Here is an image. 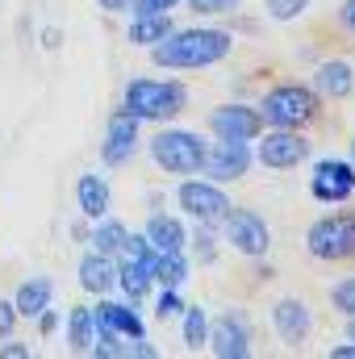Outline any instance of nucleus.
Wrapping results in <instances>:
<instances>
[{"mask_svg": "<svg viewBox=\"0 0 355 359\" xmlns=\"http://www.w3.org/2000/svg\"><path fill=\"white\" fill-rule=\"evenodd\" d=\"M234 38L226 29H209V25H196V29H172L163 42L151 46V59L159 67H176V72H192V67H213L230 55Z\"/></svg>", "mask_w": 355, "mask_h": 359, "instance_id": "f257e3e1", "label": "nucleus"}, {"mask_svg": "<svg viewBox=\"0 0 355 359\" xmlns=\"http://www.w3.org/2000/svg\"><path fill=\"white\" fill-rule=\"evenodd\" d=\"M184 104H188V88L176 84V80H151V76H142V80L126 84V109L138 121H168V117L184 113Z\"/></svg>", "mask_w": 355, "mask_h": 359, "instance_id": "f03ea898", "label": "nucleus"}, {"mask_svg": "<svg viewBox=\"0 0 355 359\" xmlns=\"http://www.w3.org/2000/svg\"><path fill=\"white\" fill-rule=\"evenodd\" d=\"M318 104H322V96L309 84H276L260 100V117L280 130H305L318 117Z\"/></svg>", "mask_w": 355, "mask_h": 359, "instance_id": "7ed1b4c3", "label": "nucleus"}, {"mask_svg": "<svg viewBox=\"0 0 355 359\" xmlns=\"http://www.w3.org/2000/svg\"><path fill=\"white\" fill-rule=\"evenodd\" d=\"M151 159L172 176H196L205 168V138L192 130H159L151 138Z\"/></svg>", "mask_w": 355, "mask_h": 359, "instance_id": "20e7f679", "label": "nucleus"}, {"mask_svg": "<svg viewBox=\"0 0 355 359\" xmlns=\"http://www.w3.org/2000/svg\"><path fill=\"white\" fill-rule=\"evenodd\" d=\"M305 251L322 264H339V259H351L355 255V209L347 213H330V217H318L305 234Z\"/></svg>", "mask_w": 355, "mask_h": 359, "instance_id": "39448f33", "label": "nucleus"}, {"mask_svg": "<svg viewBox=\"0 0 355 359\" xmlns=\"http://www.w3.org/2000/svg\"><path fill=\"white\" fill-rule=\"evenodd\" d=\"M222 234L239 255H251V259L267 255V247H272V230H267V222L255 209H234L230 205L226 217H222Z\"/></svg>", "mask_w": 355, "mask_h": 359, "instance_id": "423d86ee", "label": "nucleus"}, {"mask_svg": "<svg viewBox=\"0 0 355 359\" xmlns=\"http://www.w3.org/2000/svg\"><path fill=\"white\" fill-rule=\"evenodd\" d=\"M176 201L196 226H213V222H222L226 209H230V196H226L213 180H184L180 192H176Z\"/></svg>", "mask_w": 355, "mask_h": 359, "instance_id": "0eeeda50", "label": "nucleus"}, {"mask_svg": "<svg viewBox=\"0 0 355 359\" xmlns=\"http://www.w3.org/2000/svg\"><path fill=\"white\" fill-rule=\"evenodd\" d=\"M138 151V117L121 104L109 113V126H105V142H100V159L105 168H126Z\"/></svg>", "mask_w": 355, "mask_h": 359, "instance_id": "6e6552de", "label": "nucleus"}, {"mask_svg": "<svg viewBox=\"0 0 355 359\" xmlns=\"http://www.w3.org/2000/svg\"><path fill=\"white\" fill-rule=\"evenodd\" d=\"M205 343L217 359H247L251 355V326H247V318L239 309H226L222 318L209 322Z\"/></svg>", "mask_w": 355, "mask_h": 359, "instance_id": "1a4fd4ad", "label": "nucleus"}, {"mask_svg": "<svg viewBox=\"0 0 355 359\" xmlns=\"http://www.w3.org/2000/svg\"><path fill=\"white\" fill-rule=\"evenodd\" d=\"M255 159H260L264 168H272V172H288V168H297V163L309 159V138H305L301 130H280V126H272V134H264Z\"/></svg>", "mask_w": 355, "mask_h": 359, "instance_id": "9d476101", "label": "nucleus"}, {"mask_svg": "<svg viewBox=\"0 0 355 359\" xmlns=\"http://www.w3.org/2000/svg\"><path fill=\"white\" fill-rule=\"evenodd\" d=\"M309 192H314V201H322V205H343V201H351L355 163H347V159H322V163H314Z\"/></svg>", "mask_w": 355, "mask_h": 359, "instance_id": "9b49d317", "label": "nucleus"}, {"mask_svg": "<svg viewBox=\"0 0 355 359\" xmlns=\"http://www.w3.org/2000/svg\"><path fill=\"white\" fill-rule=\"evenodd\" d=\"M251 168V147L247 142H234V138H217L213 147H205V176L213 184H230V180H243Z\"/></svg>", "mask_w": 355, "mask_h": 359, "instance_id": "f8f14e48", "label": "nucleus"}, {"mask_svg": "<svg viewBox=\"0 0 355 359\" xmlns=\"http://www.w3.org/2000/svg\"><path fill=\"white\" fill-rule=\"evenodd\" d=\"M209 130H213L217 138L251 142V138L264 134V117H260V109H251V104H222V109L209 113Z\"/></svg>", "mask_w": 355, "mask_h": 359, "instance_id": "ddd939ff", "label": "nucleus"}, {"mask_svg": "<svg viewBox=\"0 0 355 359\" xmlns=\"http://www.w3.org/2000/svg\"><path fill=\"white\" fill-rule=\"evenodd\" d=\"M272 326H276L280 343H288V347L305 343V339H309V330H314L309 305H305V301H297V297H284V301H276V309H272Z\"/></svg>", "mask_w": 355, "mask_h": 359, "instance_id": "4468645a", "label": "nucleus"}, {"mask_svg": "<svg viewBox=\"0 0 355 359\" xmlns=\"http://www.w3.org/2000/svg\"><path fill=\"white\" fill-rule=\"evenodd\" d=\"M92 318H96V326H109V330H117L121 339H142V334H147V326H142V318H138L134 301H130V305L100 301V305L92 309Z\"/></svg>", "mask_w": 355, "mask_h": 359, "instance_id": "2eb2a0df", "label": "nucleus"}, {"mask_svg": "<svg viewBox=\"0 0 355 359\" xmlns=\"http://www.w3.org/2000/svg\"><path fill=\"white\" fill-rule=\"evenodd\" d=\"M314 92L318 96H330V100H347L355 92V67L343 59H330L314 72Z\"/></svg>", "mask_w": 355, "mask_h": 359, "instance_id": "dca6fc26", "label": "nucleus"}, {"mask_svg": "<svg viewBox=\"0 0 355 359\" xmlns=\"http://www.w3.org/2000/svg\"><path fill=\"white\" fill-rule=\"evenodd\" d=\"M80 288L84 292H96V297H105L109 288H117V264H113V255L88 251L80 259Z\"/></svg>", "mask_w": 355, "mask_h": 359, "instance_id": "f3484780", "label": "nucleus"}, {"mask_svg": "<svg viewBox=\"0 0 355 359\" xmlns=\"http://www.w3.org/2000/svg\"><path fill=\"white\" fill-rule=\"evenodd\" d=\"M147 243L163 255V251H184V243H188V230L180 226V217H168V213H155L151 222H147Z\"/></svg>", "mask_w": 355, "mask_h": 359, "instance_id": "a211bd4d", "label": "nucleus"}, {"mask_svg": "<svg viewBox=\"0 0 355 359\" xmlns=\"http://www.w3.org/2000/svg\"><path fill=\"white\" fill-rule=\"evenodd\" d=\"M51 297H55V284H51L46 276H29V280L17 288V297H13L17 318H38V313L51 305Z\"/></svg>", "mask_w": 355, "mask_h": 359, "instance_id": "6ab92c4d", "label": "nucleus"}, {"mask_svg": "<svg viewBox=\"0 0 355 359\" xmlns=\"http://www.w3.org/2000/svg\"><path fill=\"white\" fill-rule=\"evenodd\" d=\"M76 201H80V213L84 217H105L109 213V184H105V176H96V172H84L80 176V184H76Z\"/></svg>", "mask_w": 355, "mask_h": 359, "instance_id": "aec40b11", "label": "nucleus"}, {"mask_svg": "<svg viewBox=\"0 0 355 359\" xmlns=\"http://www.w3.org/2000/svg\"><path fill=\"white\" fill-rule=\"evenodd\" d=\"M172 29H176V25H172L168 13H147V17H134V21H130V42H138V46H155V42H163Z\"/></svg>", "mask_w": 355, "mask_h": 359, "instance_id": "412c9836", "label": "nucleus"}, {"mask_svg": "<svg viewBox=\"0 0 355 359\" xmlns=\"http://www.w3.org/2000/svg\"><path fill=\"white\" fill-rule=\"evenodd\" d=\"M126 226L117 222V217H96V230L88 234V243H92V251H100V255H121V247H126Z\"/></svg>", "mask_w": 355, "mask_h": 359, "instance_id": "4be33fe9", "label": "nucleus"}, {"mask_svg": "<svg viewBox=\"0 0 355 359\" xmlns=\"http://www.w3.org/2000/svg\"><path fill=\"white\" fill-rule=\"evenodd\" d=\"M67 339H72V351L88 355L92 339H96V318H92L88 305H76V309L67 313Z\"/></svg>", "mask_w": 355, "mask_h": 359, "instance_id": "5701e85b", "label": "nucleus"}, {"mask_svg": "<svg viewBox=\"0 0 355 359\" xmlns=\"http://www.w3.org/2000/svg\"><path fill=\"white\" fill-rule=\"evenodd\" d=\"M151 284H155V280H151V271L142 268V264H134V259H121V264H117V288H121L130 301H142V297L151 292Z\"/></svg>", "mask_w": 355, "mask_h": 359, "instance_id": "b1692460", "label": "nucleus"}, {"mask_svg": "<svg viewBox=\"0 0 355 359\" xmlns=\"http://www.w3.org/2000/svg\"><path fill=\"white\" fill-rule=\"evenodd\" d=\"M155 284L159 288H180L184 280H188V255L184 251H163L159 259H155Z\"/></svg>", "mask_w": 355, "mask_h": 359, "instance_id": "393cba45", "label": "nucleus"}, {"mask_svg": "<svg viewBox=\"0 0 355 359\" xmlns=\"http://www.w3.org/2000/svg\"><path fill=\"white\" fill-rule=\"evenodd\" d=\"M205 334H209L205 309H201V305H184V347H188V351L205 347Z\"/></svg>", "mask_w": 355, "mask_h": 359, "instance_id": "a878e982", "label": "nucleus"}, {"mask_svg": "<svg viewBox=\"0 0 355 359\" xmlns=\"http://www.w3.org/2000/svg\"><path fill=\"white\" fill-rule=\"evenodd\" d=\"M121 255H126V259H134V264H142L147 271H155V259H159V251L147 243V234H126ZM151 280H155V276H151Z\"/></svg>", "mask_w": 355, "mask_h": 359, "instance_id": "bb28decb", "label": "nucleus"}, {"mask_svg": "<svg viewBox=\"0 0 355 359\" xmlns=\"http://www.w3.org/2000/svg\"><path fill=\"white\" fill-rule=\"evenodd\" d=\"M330 301H335V309H339V313H347V318H351V313H355V276L339 280V284L330 288Z\"/></svg>", "mask_w": 355, "mask_h": 359, "instance_id": "cd10ccee", "label": "nucleus"}, {"mask_svg": "<svg viewBox=\"0 0 355 359\" xmlns=\"http://www.w3.org/2000/svg\"><path fill=\"white\" fill-rule=\"evenodd\" d=\"M305 8H309V0H267V17H276V21H293Z\"/></svg>", "mask_w": 355, "mask_h": 359, "instance_id": "c85d7f7f", "label": "nucleus"}, {"mask_svg": "<svg viewBox=\"0 0 355 359\" xmlns=\"http://www.w3.org/2000/svg\"><path fill=\"white\" fill-rule=\"evenodd\" d=\"M155 313H159V322H168V318L184 313V301H180L176 288H163V292H159V301H155Z\"/></svg>", "mask_w": 355, "mask_h": 359, "instance_id": "c756f323", "label": "nucleus"}, {"mask_svg": "<svg viewBox=\"0 0 355 359\" xmlns=\"http://www.w3.org/2000/svg\"><path fill=\"white\" fill-rule=\"evenodd\" d=\"M188 8L192 13H230V8H239V0H188Z\"/></svg>", "mask_w": 355, "mask_h": 359, "instance_id": "7c9ffc66", "label": "nucleus"}, {"mask_svg": "<svg viewBox=\"0 0 355 359\" xmlns=\"http://www.w3.org/2000/svg\"><path fill=\"white\" fill-rule=\"evenodd\" d=\"M180 0H134L130 8H134V17H147V13H172Z\"/></svg>", "mask_w": 355, "mask_h": 359, "instance_id": "2f4dec72", "label": "nucleus"}, {"mask_svg": "<svg viewBox=\"0 0 355 359\" xmlns=\"http://www.w3.org/2000/svg\"><path fill=\"white\" fill-rule=\"evenodd\" d=\"M196 255H201V264H213V255H217V251H213V234H209L205 226L196 230Z\"/></svg>", "mask_w": 355, "mask_h": 359, "instance_id": "473e14b6", "label": "nucleus"}, {"mask_svg": "<svg viewBox=\"0 0 355 359\" xmlns=\"http://www.w3.org/2000/svg\"><path fill=\"white\" fill-rule=\"evenodd\" d=\"M17 326V305L13 301H0V339H8Z\"/></svg>", "mask_w": 355, "mask_h": 359, "instance_id": "72a5a7b5", "label": "nucleus"}, {"mask_svg": "<svg viewBox=\"0 0 355 359\" xmlns=\"http://www.w3.org/2000/svg\"><path fill=\"white\" fill-rule=\"evenodd\" d=\"M38 330H42V334H55V330H59V313H55L51 305L38 313Z\"/></svg>", "mask_w": 355, "mask_h": 359, "instance_id": "f704fd0d", "label": "nucleus"}, {"mask_svg": "<svg viewBox=\"0 0 355 359\" xmlns=\"http://www.w3.org/2000/svg\"><path fill=\"white\" fill-rule=\"evenodd\" d=\"M0 355L4 359H29V347H25V343H4Z\"/></svg>", "mask_w": 355, "mask_h": 359, "instance_id": "c9c22d12", "label": "nucleus"}, {"mask_svg": "<svg viewBox=\"0 0 355 359\" xmlns=\"http://www.w3.org/2000/svg\"><path fill=\"white\" fill-rule=\"evenodd\" d=\"M339 21H343V29H351V34H355V0H343V8H339Z\"/></svg>", "mask_w": 355, "mask_h": 359, "instance_id": "e433bc0d", "label": "nucleus"}, {"mask_svg": "<svg viewBox=\"0 0 355 359\" xmlns=\"http://www.w3.org/2000/svg\"><path fill=\"white\" fill-rule=\"evenodd\" d=\"M130 4H134V0H100L105 13H130Z\"/></svg>", "mask_w": 355, "mask_h": 359, "instance_id": "4c0bfd02", "label": "nucleus"}, {"mask_svg": "<svg viewBox=\"0 0 355 359\" xmlns=\"http://www.w3.org/2000/svg\"><path fill=\"white\" fill-rule=\"evenodd\" d=\"M330 359H355V343H343V347H330Z\"/></svg>", "mask_w": 355, "mask_h": 359, "instance_id": "58836bf2", "label": "nucleus"}, {"mask_svg": "<svg viewBox=\"0 0 355 359\" xmlns=\"http://www.w3.org/2000/svg\"><path fill=\"white\" fill-rule=\"evenodd\" d=\"M59 42H63V34H59V29H46V34H42V46H46V50H55Z\"/></svg>", "mask_w": 355, "mask_h": 359, "instance_id": "ea45409f", "label": "nucleus"}, {"mask_svg": "<svg viewBox=\"0 0 355 359\" xmlns=\"http://www.w3.org/2000/svg\"><path fill=\"white\" fill-rule=\"evenodd\" d=\"M347 339H351V343H355V313H351V318H347Z\"/></svg>", "mask_w": 355, "mask_h": 359, "instance_id": "a19ab883", "label": "nucleus"}, {"mask_svg": "<svg viewBox=\"0 0 355 359\" xmlns=\"http://www.w3.org/2000/svg\"><path fill=\"white\" fill-rule=\"evenodd\" d=\"M351 163H355V138H351Z\"/></svg>", "mask_w": 355, "mask_h": 359, "instance_id": "79ce46f5", "label": "nucleus"}]
</instances>
